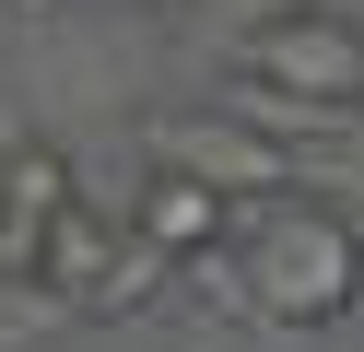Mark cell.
Instances as JSON below:
<instances>
[{
	"label": "cell",
	"instance_id": "cell-1",
	"mask_svg": "<svg viewBox=\"0 0 364 352\" xmlns=\"http://www.w3.org/2000/svg\"><path fill=\"white\" fill-rule=\"evenodd\" d=\"M223 247H247V305L282 317V329H329V317L364 305V235L341 223L329 200H270V211H247Z\"/></svg>",
	"mask_w": 364,
	"mask_h": 352
},
{
	"label": "cell",
	"instance_id": "cell-2",
	"mask_svg": "<svg viewBox=\"0 0 364 352\" xmlns=\"http://www.w3.org/2000/svg\"><path fill=\"white\" fill-rule=\"evenodd\" d=\"M247 82L294 94V106H353L364 94V36L341 12H270L247 36Z\"/></svg>",
	"mask_w": 364,
	"mask_h": 352
},
{
	"label": "cell",
	"instance_id": "cell-3",
	"mask_svg": "<svg viewBox=\"0 0 364 352\" xmlns=\"http://www.w3.org/2000/svg\"><path fill=\"white\" fill-rule=\"evenodd\" d=\"M118 235H129V247H153L165 270H176V258H212L223 235H235V188L200 176V164H165V176L129 188V223H118Z\"/></svg>",
	"mask_w": 364,
	"mask_h": 352
},
{
	"label": "cell",
	"instance_id": "cell-4",
	"mask_svg": "<svg viewBox=\"0 0 364 352\" xmlns=\"http://www.w3.org/2000/svg\"><path fill=\"white\" fill-rule=\"evenodd\" d=\"M118 247H129V235H118V223H106V211H95V200L71 188V200L48 211V235H36L24 282H48L59 305H106V270H118Z\"/></svg>",
	"mask_w": 364,
	"mask_h": 352
},
{
	"label": "cell",
	"instance_id": "cell-5",
	"mask_svg": "<svg viewBox=\"0 0 364 352\" xmlns=\"http://www.w3.org/2000/svg\"><path fill=\"white\" fill-rule=\"evenodd\" d=\"M71 188H82V176L48 153V141H24V153L0 164V270H24V258H36V235H48V211L71 200Z\"/></svg>",
	"mask_w": 364,
	"mask_h": 352
}]
</instances>
